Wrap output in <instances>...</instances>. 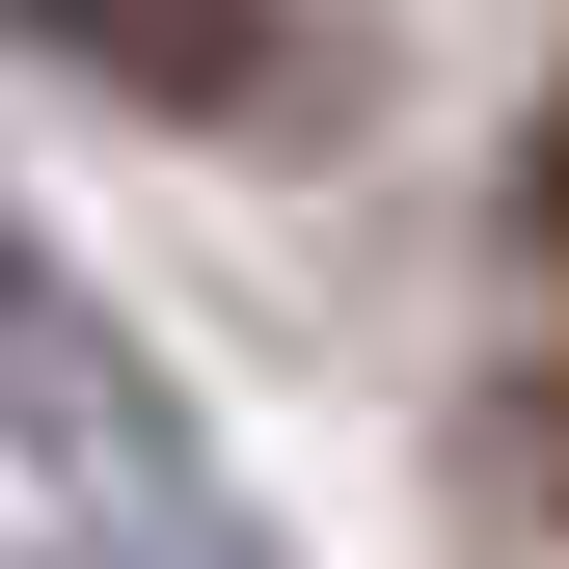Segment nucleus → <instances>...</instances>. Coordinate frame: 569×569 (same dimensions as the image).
Returning <instances> with one entry per match:
<instances>
[{
	"instance_id": "1",
	"label": "nucleus",
	"mask_w": 569,
	"mask_h": 569,
	"mask_svg": "<svg viewBox=\"0 0 569 569\" xmlns=\"http://www.w3.org/2000/svg\"><path fill=\"white\" fill-rule=\"evenodd\" d=\"M28 54H109V82H163L190 136L299 109V28H271V0H28Z\"/></svg>"
},
{
	"instance_id": "2",
	"label": "nucleus",
	"mask_w": 569,
	"mask_h": 569,
	"mask_svg": "<svg viewBox=\"0 0 569 569\" xmlns=\"http://www.w3.org/2000/svg\"><path fill=\"white\" fill-rule=\"evenodd\" d=\"M516 244H542V271H569V109H542V136H516Z\"/></svg>"
},
{
	"instance_id": "3",
	"label": "nucleus",
	"mask_w": 569,
	"mask_h": 569,
	"mask_svg": "<svg viewBox=\"0 0 569 569\" xmlns=\"http://www.w3.org/2000/svg\"><path fill=\"white\" fill-rule=\"evenodd\" d=\"M542 488H569V380H542Z\"/></svg>"
}]
</instances>
